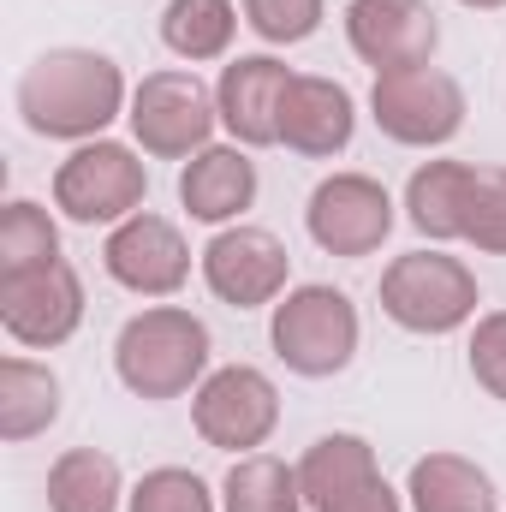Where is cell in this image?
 <instances>
[{"instance_id": "ba28073f", "label": "cell", "mask_w": 506, "mask_h": 512, "mask_svg": "<svg viewBox=\"0 0 506 512\" xmlns=\"http://www.w3.org/2000/svg\"><path fill=\"white\" fill-rule=\"evenodd\" d=\"M191 429L215 453H262L280 429V387L256 364H215L191 393Z\"/></svg>"}, {"instance_id": "ffe728a7", "label": "cell", "mask_w": 506, "mask_h": 512, "mask_svg": "<svg viewBox=\"0 0 506 512\" xmlns=\"http://www.w3.org/2000/svg\"><path fill=\"white\" fill-rule=\"evenodd\" d=\"M370 477H381L376 447L352 429H334V435H316L298 459V489H304V507L328 512L334 501H346L352 489H364Z\"/></svg>"}, {"instance_id": "d4e9b609", "label": "cell", "mask_w": 506, "mask_h": 512, "mask_svg": "<svg viewBox=\"0 0 506 512\" xmlns=\"http://www.w3.org/2000/svg\"><path fill=\"white\" fill-rule=\"evenodd\" d=\"M126 512H221V489H209L191 465H155L131 483Z\"/></svg>"}, {"instance_id": "e0dca14e", "label": "cell", "mask_w": 506, "mask_h": 512, "mask_svg": "<svg viewBox=\"0 0 506 512\" xmlns=\"http://www.w3.org/2000/svg\"><path fill=\"white\" fill-rule=\"evenodd\" d=\"M471 203H477V161L435 155V161H417V167H411L399 209H405V221H411L429 245H465Z\"/></svg>"}, {"instance_id": "2e32d148", "label": "cell", "mask_w": 506, "mask_h": 512, "mask_svg": "<svg viewBox=\"0 0 506 512\" xmlns=\"http://www.w3.org/2000/svg\"><path fill=\"white\" fill-rule=\"evenodd\" d=\"M256 191H262V173H256L251 149L239 143H209L191 161H179V209L215 233L251 215Z\"/></svg>"}, {"instance_id": "d6986e66", "label": "cell", "mask_w": 506, "mask_h": 512, "mask_svg": "<svg viewBox=\"0 0 506 512\" xmlns=\"http://www.w3.org/2000/svg\"><path fill=\"white\" fill-rule=\"evenodd\" d=\"M60 399H66V387L42 358H24V352L0 358V441L24 447V441L48 435L60 423Z\"/></svg>"}, {"instance_id": "7c38bea8", "label": "cell", "mask_w": 506, "mask_h": 512, "mask_svg": "<svg viewBox=\"0 0 506 512\" xmlns=\"http://www.w3.org/2000/svg\"><path fill=\"white\" fill-rule=\"evenodd\" d=\"M191 239L179 233V221L155 215V209H137L131 221L108 227L102 239V268L114 286H126L131 298H155L167 304L173 292H185L191 280Z\"/></svg>"}, {"instance_id": "cb8c5ba5", "label": "cell", "mask_w": 506, "mask_h": 512, "mask_svg": "<svg viewBox=\"0 0 506 512\" xmlns=\"http://www.w3.org/2000/svg\"><path fill=\"white\" fill-rule=\"evenodd\" d=\"M48 262H60V221H54V209H42L36 197H12L0 209V280L48 268Z\"/></svg>"}, {"instance_id": "9a60e30c", "label": "cell", "mask_w": 506, "mask_h": 512, "mask_svg": "<svg viewBox=\"0 0 506 512\" xmlns=\"http://www.w3.org/2000/svg\"><path fill=\"white\" fill-rule=\"evenodd\" d=\"M358 137V102L340 78L322 72H298L286 102H280V149L304 155V161H334L346 155Z\"/></svg>"}, {"instance_id": "484cf974", "label": "cell", "mask_w": 506, "mask_h": 512, "mask_svg": "<svg viewBox=\"0 0 506 512\" xmlns=\"http://www.w3.org/2000/svg\"><path fill=\"white\" fill-rule=\"evenodd\" d=\"M245 12V30L268 48H298L322 30L328 18V0H239Z\"/></svg>"}, {"instance_id": "83f0119b", "label": "cell", "mask_w": 506, "mask_h": 512, "mask_svg": "<svg viewBox=\"0 0 506 512\" xmlns=\"http://www.w3.org/2000/svg\"><path fill=\"white\" fill-rule=\"evenodd\" d=\"M465 364H471V382L483 387L489 399L506 405V310H483V316L471 322Z\"/></svg>"}, {"instance_id": "8992f818", "label": "cell", "mask_w": 506, "mask_h": 512, "mask_svg": "<svg viewBox=\"0 0 506 512\" xmlns=\"http://www.w3.org/2000/svg\"><path fill=\"white\" fill-rule=\"evenodd\" d=\"M149 197V167L143 149L120 137H90L72 143V155L54 167V209L72 227H120Z\"/></svg>"}, {"instance_id": "8fae6325", "label": "cell", "mask_w": 506, "mask_h": 512, "mask_svg": "<svg viewBox=\"0 0 506 512\" xmlns=\"http://www.w3.org/2000/svg\"><path fill=\"white\" fill-rule=\"evenodd\" d=\"M84 310H90L84 274H78L66 256L48 262V268H30V274L0 280V328H6V340L24 346V352H54V346H66V340L84 328Z\"/></svg>"}, {"instance_id": "5b68a950", "label": "cell", "mask_w": 506, "mask_h": 512, "mask_svg": "<svg viewBox=\"0 0 506 512\" xmlns=\"http://www.w3.org/2000/svg\"><path fill=\"white\" fill-rule=\"evenodd\" d=\"M126 126H131V143H137L149 161H191V155L209 149L215 131H221L215 84L197 78V66L143 72V78L131 84Z\"/></svg>"}, {"instance_id": "44dd1931", "label": "cell", "mask_w": 506, "mask_h": 512, "mask_svg": "<svg viewBox=\"0 0 506 512\" xmlns=\"http://www.w3.org/2000/svg\"><path fill=\"white\" fill-rule=\"evenodd\" d=\"M48 512H120L126 507V471L114 453L102 447H66L54 465H48Z\"/></svg>"}, {"instance_id": "52a82bcc", "label": "cell", "mask_w": 506, "mask_h": 512, "mask_svg": "<svg viewBox=\"0 0 506 512\" xmlns=\"http://www.w3.org/2000/svg\"><path fill=\"white\" fill-rule=\"evenodd\" d=\"M465 84L453 72L429 66H399V72H376L370 84V120L387 143L399 149H447L465 131Z\"/></svg>"}, {"instance_id": "30bf717a", "label": "cell", "mask_w": 506, "mask_h": 512, "mask_svg": "<svg viewBox=\"0 0 506 512\" xmlns=\"http://www.w3.org/2000/svg\"><path fill=\"white\" fill-rule=\"evenodd\" d=\"M393 221H399V203H393V191L381 185L376 173H328V179H316V191H310V203H304V233H310V245L328 256H346V262H358V256H376L387 245V233H393Z\"/></svg>"}, {"instance_id": "603a6c76", "label": "cell", "mask_w": 506, "mask_h": 512, "mask_svg": "<svg viewBox=\"0 0 506 512\" xmlns=\"http://www.w3.org/2000/svg\"><path fill=\"white\" fill-rule=\"evenodd\" d=\"M221 512H310L298 489V465L274 453H239L221 477Z\"/></svg>"}, {"instance_id": "4316f807", "label": "cell", "mask_w": 506, "mask_h": 512, "mask_svg": "<svg viewBox=\"0 0 506 512\" xmlns=\"http://www.w3.org/2000/svg\"><path fill=\"white\" fill-rule=\"evenodd\" d=\"M465 245L477 256H506V167H477V203Z\"/></svg>"}, {"instance_id": "9c48e42d", "label": "cell", "mask_w": 506, "mask_h": 512, "mask_svg": "<svg viewBox=\"0 0 506 512\" xmlns=\"http://www.w3.org/2000/svg\"><path fill=\"white\" fill-rule=\"evenodd\" d=\"M197 274L227 310H274L292 292V251L280 233L256 221H233L197 251Z\"/></svg>"}, {"instance_id": "277c9868", "label": "cell", "mask_w": 506, "mask_h": 512, "mask_svg": "<svg viewBox=\"0 0 506 512\" xmlns=\"http://www.w3.org/2000/svg\"><path fill=\"white\" fill-rule=\"evenodd\" d=\"M268 346L274 358L304 376V382H328L340 370H352L358 346H364V316L358 304L328 286V280H304L292 286L274 310H268Z\"/></svg>"}, {"instance_id": "6da1fadb", "label": "cell", "mask_w": 506, "mask_h": 512, "mask_svg": "<svg viewBox=\"0 0 506 512\" xmlns=\"http://www.w3.org/2000/svg\"><path fill=\"white\" fill-rule=\"evenodd\" d=\"M12 102H18L24 131L48 143H90V137H108L114 120H126L131 84L114 54L66 42V48H42L18 72Z\"/></svg>"}, {"instance_id": "5bb4252c", "label": "cell", "mask_w": 506, "mask_h": 512, "mask_svg": "<svg viewBox=\"0 0 506 512\" xmlns=\"http://www.w3.org/2000/svg\"><path fill=\"white\" fill-rule=\"evenodd\" d=\"M346 48L370 72L429 66L441 48V24L429 0H346Z\"/></svg>"}, {"instance_id": "7a4b0ae2", "label": "cell", "mask_w": 506, "mask_h": 512, "mask_svg": "<svg viewBox=\"0 0 506 512\" xmlns=\"http://www.w3.org/2000/svg\"><path fill=\"white\" fill-rule=\"evenodd\" d=\"M209 370H215L209 322L185 304H143L114 334V376L131 399H149V405L185 399L203 387Z\"/></svg>"}, {"instance_id": "7402d4cb", "label": "cell", "mask_w": 506, "mask_h": 512, "mask_svg": "<svg viewBox=\"0 0 506 512\" xmlns=\"http://www.w3.org/2000/svg\"><path fill=\"white\" fill-rule=\"evenodd\" d=\"M239 24H245L239 0H167V6H161V42H167V54L185 60V66L233 60Z\"/></svg>"}, {"instance_id": "3957f363", "label": "cell", "mask_w": 506, "mask_h": 512, "mask_svg": "<svg viewBox=\"0 0 506 512\" xmlns=\"http://www.w3.org/2000/svg\"><path fill=\"white\" fill-rule=\"evenodd\" d=\"M381 316L405 334H423V340H447L459 328H471L483 310V286L471 274L465 256H447V245H423V251H405L381 268Z\"/></svg>"}, {"instance_id": "4fadbf2b", "label": "cell", "mask_w": 506, "mask_h": 512, "mask_svg": "<svg viewBox=\"0 0 506 512\" xmlns=\"http://www.w3.org/2000/svg\"><path fill=\"white\" fill-rule=\"evenodd\" d=\"M292 66L280 54H233L215 78V108H221V131L239 149H274L280 143V102L292 90Z\"/></svg>"}, {"instance_id": "ac0fdd59", "label": "cell", "mask_w": 506, "mask_h": 512, "mask_svg": "<svg viewBox=\"0 0 506 512\" xmlns=\"http://www.w3.org/2000/svg\"><path fill=\"white\" fill-rule=\"evenodd\" d=\"M405 507L411 512H501V489L465 453H423L411 465V477H405Z\"/></svg>"}, {"instance_id": "f1b7e54d", "label": "cell", "mask_w": 506, "mask_h": 512, "mask_svg": "<svg viewBox=\"0 0 506 512\" xmlns=\"http://www.w3.org/2000/svg\"><path fill=\"white\" fill-rule=\"evenodd\" d=\"M328 512H411V507H405V489H393L387 477H370L364 489H352L346 501H334Z\"/></svg>"}, {"instance_id": "f546056e", "label": "cell", "mask_w": 506, "mask_h": 512, "mask_svg": "<svg viewBox=\"0 0 506 512\" xmlns=\"http://www.w3.org/2000/svg\"><path fill=\"white\" fill-rule=\"evenodd\" d=\"M459 6H471V12H501L506 0H459Z\"/></svg>"}]
</instances>
